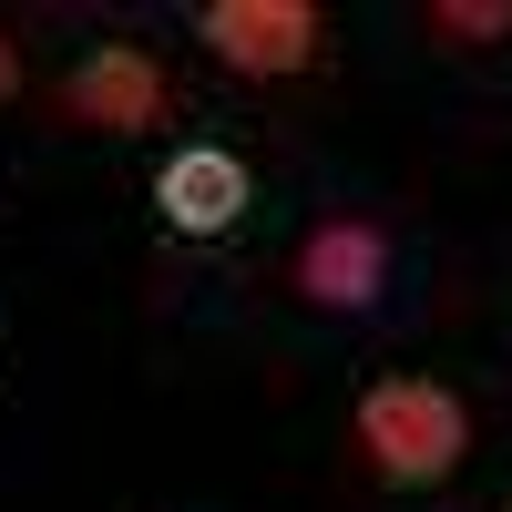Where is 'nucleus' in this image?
<instances>
[{
  "instance_id": "1",
  "label": "nucleus",
  "mask_w": 512,
  "mask_h": 512,
  "mask_svg": "<svg viewBox=\"0 0 512 512\" xmlns=\"http://www.w3.org/2000/svg\"><path fill=\"white\" fill-rule=\"evenodd\" d=\"M359 451L379 482H451L461 451H472V410H461L451 379H379V390H359Z\"/></svg>"
},
{
  "instance_id": "2",
  "label": "nucleus",
  "mask_w": 512,
  "mask_h": 512,
  "mask_svg": "<svg viewBox=\"0 0 512 512\" xmlns=\"http://www.w3.org/2000/svg\"><path fill=\"white\" fill-rule=\"evenodd\" d=\"M195 31H205V52H216L226 72H256V82L308 72L318 41H328V21L308 11V0H216Z\"/></svg>"
},
{
  "instance_id": "3",
  "label": "nucleus",
  "mask_w": 512,
  "mask_h": 512,
  "mask_svg": "<svg viewBox=\"0 0 512 512\" xmlns=\"http://www.w3.org/2000/svg\"><path fill=\"white\" fill-rule=\"evenodd\" d=\"M379 287H390V226L328 216V226L297 236V297H308V308L359 318V308H379Z\"/></svg>"
},
{
  "instance_id": "4",
  "label": "nucleus",
  "mask_w": 512,
  "mask_h": 512,
  "mask_svg": "<svg viewBox=\"0 0 512 512\" xmlns=\"http://www.w3.org/2000/svg\"><path fill=\"white\" fill-rule=\"evenodd\" d=\"M62 113L93 123V134H144V123H164V62L144 52V41H103V52L72 62Z\"/></svg>"
},
{
  "instance_id": "5",
  "label": "nucleus",
  "mask_w": 512,
  "mask_h": 512,
  "mask_svg": "<svg viewBox=\"0 0 512 512\" xmlns=\"http://www.w3.org/2000/svg\"><path fill=\"white\" fill-rule=\"evenodd\" d=\"M154 205H164L175 236H226L246 205H256V175H246L226 144H185V154L154 164Z\"/></svg>"
},
{
  "instance_id": "6",
  "label": "nucleus",
  "mask_w": 512,
  "mask_h": 512,
  "mask_svg": "<svg viewBox=\"0 0 512 512\" xmlns=\"http://www.w3.org/2000/svg\"><path fill=\"white\" fill-rule=\"evenodd\" d=\"M431 31H451V41H502V31H512V0H441Z\"/></svg>"
},
{
  "instance_id": "7",
  "label": "nucleus",
  "mask_w": 512,
  "mask_h": 512,
  "mask_svg": "<svg viewBox=\"0 0 512 512\" xmlns=\"http://www.w3.org/2000/svg\"><path fill=\"white\" fill-rule=\"evenodd\" d=\"M21 93V52H11V41H0V103H11Z\"/></svg>"
}]
</instances>
